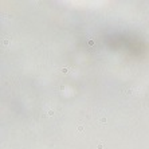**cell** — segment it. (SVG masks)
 Listing matches in <instances>:
<instances>
[{"instance_id": "obj_1", "label": "cell", "mask_w": 149, "mask_h": 149, "mask_svg": "<svg viewBox=\"0 0 149 149\" xmlns=\"http://www.w3.org/2000/svg\"><path fill=\"white\" fill-rule=\"evenodd\" d=\"M9 42H11V38L7 36V38H4V39H3V44H4V46H8Z\"/></svg>"}, {"instance_id": "obj_2", "label": "cell", "mask_w": 149, "mask_h": 149, "mask_svg": "<svg viewBox=\"0 0 149 149\" xmlns=\"http://www.w3.org/2000/svg\"><path fill=\"white\" fill-rule=\"evenodd\" d=\"M47 116L53 117V116H54V110H51V109H50V110H47Z\"/></svg>"}, {"instance_id": "obj_3", "label": "cell", "mask_w": 149, "mask_h": 149, "mask_svg": "<svg viewBox=\"0 0 149 149\" xmlns=\"http://www.w3.org/2000/svg\"><path fill=\"white\" fill-rule=\"evenodd\" d=\"M99 122H101V124H106V118H105V117L99 118Z\"/></svg>"}, {"instance_id": "obj_4", "label": "cell", "mask_w": 149, "mask_h": 149, "mask_svg": "<svg viewBox=\"0 0 149 149\" xmlns=\"http://www.w3.org/2000/svg\"><path fill=\"white\" fill-rule=\"evenodd\" d=\"M97 148H98V149H102V148H104V144H102V142H99V144L97 145Z\"/></svg>"}, {"instance_id": "obj_5", "label": "cell", "mask_w": 149, "mask_h": 149, "mask_svg": "<svg viewBox=\"0 0 149 149\" xmlns=\"http://www.w3.org/2000/svg\"><path fill=\"white\" fill-rule=\"evenodd\" d=\"M93 43H94V40H93V39H89V44H93Z\"/></svg>"}]
</instances>
